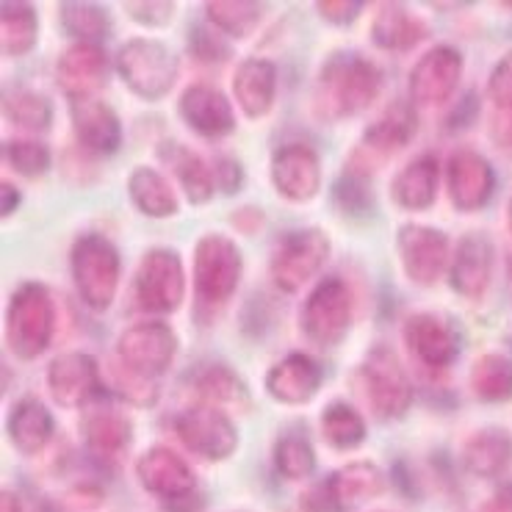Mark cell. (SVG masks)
I'll list each match as a JSON object with an SVG mask.
<instances>
[{
	"label": "cell",
	"instance_id": "cell-1",
	"mask_svg": "<svg viewBox=\"0 0 512 512\" xmlns=\"http://www.w3.org/2000/svg\"><path fill=\"white\" fill-rule=\"evenodd\" d=\"M382 70L366 56L338 50L322 64L313 89V108L322 120H352L380 97Z\"/></svg>",
	"mask_w": 512,
	"mask_h": 512
},
{
	"label": "cell",
	"instance_id": "cell-2",
	"mask_svg": "<svg viewBox=\"0 0 512 512\" xmlns=\"http://www.w3.org/2000/svg\"><path fill=\"white\" fill-rule=\"evenodd\" d=\"M56 335V305L42 283H23L6 308V344L14 358H42Z\"/></svg>",
	"mask_w": 512,
	"mask_h": 512
},
{
	"label": "cell",
	"instance_id": "cell-3",
	"mask_svg": "<svg viewBox=\"0 0 512 512\" xmlns=\"http://www.w3.org/2000/svg\"><path fill=\"white\" fill-rule=\"evenodd\" d=\"M117 75L139 100L155 103L175 89L180 75V59L167 42L136 36L117 53Z\"/></svg>",
	"mask_w": 512,
	"mask_h": 512
},
{
	"label": "cell",
	"instance_id": "cell-4",
	"mask_svg": "<svg viewBox=\"0 0 512 512\" xmlns=\"http://www.w3.org/2000/svg\"><path fill=\"white\" fill-rule=\"evenodd\" d=\"M70 274L86 308L108 310L114 305L117 288H120V250L100 233H84L72 244Z\"/></svg>",
	"mask_w": 512,
	"mask_h": 512
},
{
	"label": "cell",
	"instance_id": "cell-5",
	"mask_svg": "<svg viewBox=\"0 0 512 512\" xmlns=\"http://www.w3.org/2000/svg\"><path fill=\"white\" fill-rule=\"evenodd\" d=\"M186 269L183 258L169 247H153L144 252L133 274V299L150 316H169L183 305Z\"/></svg>",
	"mask_w": 512,
	"mask_h": 512
},
{
	"label": "cell",
	"instance_id": "cell-6",
	"mask_svg": "<svg viewBox=\"0 0 512 512\" xmlns=\"http://www.w3.org/2000/svg\"><path fill=\"white\" fill-rule=\"evenodd\" d=\"M418 131V114L413 103L407 100H396L391 106L382 111V117L377 122H371L360 144L352 150L349 161L344 169H352L358 175L371 178L377 169L396 155L399 150H405L407 144L413 142V136Z\"/></svg>",
	"mask_w": 512,
	"mask_h": 512
},
{
	"label": "cell",
	"instance_id": "cell-7",
	"mask_svg": "<svg viewBox=\"0 0 512 512\" xmlns=\"http://www.w3.org/2000/svg\"><path fill=\"white\" fill-rule=\"evenodd\" d=\"M363 391L380 421H399L413 405V382L391 346H371L360 366Z\"/></svg>",
	"mask_w": 512,
	"mask_h": 512
},
{
	"label": "cell",
	"instance_id": "cell-8",
	"mask_svg": "<svg viewBox=\"0 0 512 512\" xmlns=\"http://www.w3.org/2000/svg\"><path fill=\"white\" fill-rule=\"evenodd\" d=\"M352 319H355V302L341 277L319 280L305 299L299 316L305 338L324 349L344 344V338L352 330Z\"/></svg>",
	"mask_w": 512,
	"mask_h": 512
},
{
	"label": "cell",
	"instance_id": "cell-9",
	"mask_svg": "<svg viewBox=\"0 0 512 512\" xmlns=\"http://www.w3.org/2000/svg\"><path fill=\"white\" fill-rule=\"evenodd\" d=\"M244 272L239 244L222 233H208L194 247V288L208 305H225L236 294Z\"/></svg>",
	"mask_w": 512,
	"mask_h": 512
},
{
	"label": "cell",
	"instance_id": "cell-10",
	"mask_svg": "<svg viewBox=\"0 0 512 512\" xmlns=\"http://www.w3.org/2000/svg\"><path fill=\"white\" fill-rule=\"evenodd\" d=\"M330 236L322 227H302L288 233L272 258V280L283 294H297L299 288L308 286L316 274L322 272L324 263L330 261Z\"/></svg>",
	"mask_w": 512,
	"mask_h": 512
},
{
	"label": "cell",
	"instance_id": "cell-11",
	"mask_svg": "<svg viewBox=\"0 0 512 512\" xmlns=\"http://www.w3.org/2000/svg\"><path fill=\"white\" fill-rule=\"evenodd\" d=\"M385 488L380 465L371 460H358L333 471L319 488L308 490L305 507L310 512H355L371 499H377Z\"/></svg>",
	"mask_w": 512,
	"mask_h": 512
},
{
	"label": "cell",
	"instance_id": "cell-12",
	"mask_svg": "<svg viewBox=\"0 0 512 512\" xmlns=\"http://www.w3.org/2000/svg\"><path fill=\"white\" fill-rule=\"evenodd\" d=\"M175 435L191 454L208 463H222L239 449V429L230 413L211 405H191L178 413Z\"/></svg>",
	"mask_w": 512,
	"mask_h": 512
},
{
	"label": "cell",
	"instance_id": "cell-13",
	"mask_svg": "<svg viewBox=\"0 0 512 512\" xmlns=\"http://www.w3.org/2000/svg\"><path fill=\"white\" fill-rule=\"evenodd\" d=\"M396 252H399L402 272L416 286H435L443 274L449 272L454 255L452 241H449V236L443 230L418 225V222L399 227V233H396Z\"/></svg>",
	"mask_w": 512,
	"mask_h": 512
},
{
	"label": "cell",
	"instance_id": "cell-14",
	"mask_svg": "<svg viewBox=\"0 0 512 512\" xmlns=\"http://www.w3.org/2000/svg\"><path fill=\"white\" fill-rule=\"evenodd\" d=\"M178 355V335L161 319L131 324L117 341V360L142 377H164Z\"/></svg>",
	"mask_w": 512,
	"mask_h": 512
},
{
	"label": "cell",
	"instance_id": "cell-15",
	"mask_svg": "<svg viewBox=\"0 0 512 512\" xmlns=\"http://www.w3.org/2000/svg\"><path fill=\"white\" fill-rule=\"evenodd\" d=\"M463 81V53L454 45L429 48L410 70L407 92L410 103L421 108H435L449 103Z\"/></svg>",
	"mask_w": 512,
	"mask_h": 512
},
{
	"label": "cell",
	"instance_id": "cell-16",
	"mask_svg": "<svg viewBox=\"0 0 512 512\" xmlns=\"http://www.w3.org/2000/svg\"><path fill=\"white\" fill-rule=\"evenodd\" d=\"M269 175L274 191L288 203H310L322 189V161L310 144H280L272 155Z\"/></svg>",
	"mask_w": 512,
	"mask_h": 512
},
{
	"label": "cell",
	"instance_id": "cell-17",
	"mask_svg": "<svg viewBox=\"0 0 512 512\" xmlns=\"http://www.w3.org/2000/svg\"><path fill=\"white\" fill-rule=\"evenodd\" d=\"M446 186L454 208L460 214H474L490 203L496 191V169L482 153L471 147H460L449 155Z\"/></svg>",
	"mask_w": 512,
	"mask_h": 512
},
{
	"label": "cell",
	"instance_id": "cell-18",
	"mask_svg": "<svg viewBox=\"0 0 512 512\" xmlns=\"http://www.w3.org/2000/svg\"><path fill=\"white\" fill-rule=\"evenodd\" d=\"M50 399L64 410L95 405L97 393L103 388L100 363L86 352H64L48 366Z\"/></svg>",
	"mask_w": 512,
	"mask_h": 512
},
{
	"label": "cell",
	"instance_id": "cell-19",
	"mask_svg": "<svg viewBox=\"0 0 512 512\" xmlns=\"http://www.w3.org/2000/svg\"><path fill=\"white\" fill-rule=\"evenodd\" d=\"M180 120L203 139L219 142L236 131V111L230 97L211 84H191L178 97Z\"/></svg>",
	"mask_w": 512,
	"mask_h": 512
},
{
	"label": "cell",
	"instance_id": "cell-20",
	"mask_svg": "<svg viewBox=\"0 0 512 512\" xmlns=\"http://www.w3.org/2000/svg\"><path fill=\"white\" fill-rule=\"evenodd\" d=\"M402 333L410 355L427 369L443 371L460 358V335L438 313H410Z\"/></svg>",
	"mask_w": 512,
	"mask_h": 512
},
{
	"label": "cell",
	"instance_id": "cell-21",
	"mask_svg": "<svg viewBox=\"0 0 512 512\" xmlns=\"http://www.w3.org/2000/svg\"><path fill=\"white\" fill-rule=\"evenodd\" d=\"M81 438L95 463L120 465L131 449V421L114 405L95 402L81 418Z\"/></svg>",
	"mask_w": 512,
	"mask_h": 512
},
{
	"label": "cell",
	"instance_id": "cell-22",
	"mask_svg": "<svg viewBox=\"0 0 512 512\" xmlns=\"http://www.w3.org/2000/svg\"><path fill=\"white\" fill-rule=\"evenodd\" d=\"M136 477H139L147 493L164 499L167 504L197 493V474H194V468L178 452H172L169 446H150L139 457Z\"/></svg>",
	"mask_w": 512,
	"mask_h": 512
},
{
	"label": "cell",
	"instance_id": "cell-23",
	"mask_svg": "<svg viewBox=\"0 0 512 512\" xmlns=\"http://www.w3.org/2000/svg\"><path fill=\"white\" fill-rule=\"evenodd\" d=\"M496 266V247L488 233H465L457 241L449 266V286L457 297L479 299L490 288Z\"/></svg>",
	"mask_w": 512,
	"mask_h": 512
},
{
	"label": "cell",
	"instance_id": "cell-24",
	"mask_svg": "<svg viewBox=\"0 0 512 512\" xmlns=\"http://www.w3.org/2000/svg\"><path fill=\"white\" fill-rule=\"evenodd\" d=\"M70 122L89 155H111L122 147V120L100 97H70Z\"/></svg>",
	"mask_w": 512,
	"mask_h": 512
},
{
	"label": "cell",
	"instance_id": "cell-25",
	"mask_svg": "<svg viewBox=\"0 0 512 512\" xmlns=\"http://www.w3.org/2000/svg\"><path fill=\"white\" fill-rule=\"evenodd\" d=\"M324 371L319 360H313L305 352H291L283 360H277L272 369L266 371V393L274 402L286 407L308 405L322 391Z\"/></svg>",
	"mask_w": 512,
	"mask_h": 512
},
{
	"label": "cell",
	"instance_id": "cell-26",
	"mask_svg": "<svg viewBox=\"0 0 512 512\" xmlns=\"http://www.w3.org/2000/svg\"><path fill=\"white\" fill-rule=\"evenodd\" d=\"M111 64L100 45H72L56 64V81L70 97H97L108 84Z\"/></svg>",
	"mask_w": 512,
	"mask_h": 512
},
{
	"label": "cell",
	"instance_id": "cell-27",
	"mask_svg": "<svg viewBox=\"0 0 512 512\" xmlns=\"http://www.w3.org/2000/svg\"><path fill=\"white\" fill-rule=\"evenodd\" d=\"M438 186H441V161L435 153L416 155L407 167L399 169V175L391 183L393 203L402 211H429L438 197Z\"/></svg>",
	"mask_w": 512,
	"mask_h": 512
},
{
	"label": "cell",
	"instance_id": "cell-28",
	"mask_svg": "<svg viewBox=\"0 0 512 512\" xmlns=\"http://www.w3.org/2000/svg\"><path fill=\"white\" fill-rule=\"evenodd\" d=\"M233 97L250 120H263L277 97V67L261 56L241 61L233 72Z\"/></svg>",
	"mask_w": 512,
	"mask_h": 512
},
{
	"label": "cell",
	"instance_id": "cell-29",
	"mask_svg": "<svg viewBox=\"0 0 512 512\" xmlns=\"http://www.w3.org/2000/svg\"><path fill=\"white\" fill-rule=\"evenodd\" d=\"M6 432H9V441H12L17 452L39 454L42 449H48V443L53 441L56 418H53L50 407L42 399L23 396L6 418Z\"/></svg>",
	"mask_w": 512,
	"mask_h": 512
},
{
	"label": "cell",
	"instance_id": "cell-30",
	"mask_svg": "<svg viewBox=\"0 0 512 512\" xmlns=\"http://www.w3.org/2000/svg\"><path fill=\"white\" fill-rule=\"evenodd\" d=\"M191 391L197 393V405H211L233 413L247 410L252 405V396L247 385L236 371L222 363H208L191 374Z\"/></svg>",
	"mask_w": 512,
	"mask_h": 512
},
{
	"label": "cell",
	"instance_id": "cell-31",
	"mask_svg": "<svg viewBox=\"0 0 512 512\" xmlns=\"http://www.w3.org/2000/svg\"><path fill=\"white\" fill-rule=\"evenodd\" d=\"M429 36V25L405 9L402 3H382L374 23H371V42L380 50H391V53H405L421 45Z\"/></svg>",
	"mask_w": 512,
	"mask_h": 512
},
{
	"label": "cell",
	"instance_id": "cell-32",
	"mask_svg": "<svg viewBox=\"0 0 512 512\" xmlns=\"http://www.w3.org/2000/svg\"><path fill=\"white\" fill-rule=\"evenodd\" d=\"M158 153L164 155V161L172 169V175L183 189V197L191 205H205L211 203L214 197L216 183H214V169L208 167L203 161V155L194 153L191 147H183L178 142H167L158 147Z\"/></svg>",
	"mask_w": 512,
	"mask_h": 512
},
{
	"label": "cell",
	"instance_id": "cell-33",
	"mask_svg": "<svg viewBox=\"0 0 512 512\" xmlns=\"http://www.w3.org/2000/svg\"><path fill=\"white\" fill-rule=\"evenodd\" d=\"M463 463L474 477H499L512 463V435L501 427L479 429L465 441Z\"/></svg>",
	"mask_w": 512,
	"mask_h": 512
},
{
	"label": "cell",
	"instance_id": "cell-34",
	"mask_svg": "<svg viewBox=\"0 0 512 512\" xmlns=\"http://www.w3.org/2000/svg\"><path fill=\"white\" fill-rule=\"evenodd\" d=\"M128 194L133 208L150 219H169L180 211V200L172 183L153 167L133 169L128 178Z\"/></svg>",
	"mask_w": 512,
	"mask_h": 512
},
{
	"label": "cell",
	"instance_id": "cell-35",
	"mask_svg": "<svg viewBox=\"0 0 512 512\" xmlns=\"http://www.w3.org/2000/svg\"><path fill=\"white\" fill-rule=\"evenodd\" d=\"M39 39V17L31 3H17L9 0L0 9V48L3 56H28L36 48Z\"/></svg>",
	"mask_w": 512,
	"mask_h": 512
},
{
	"label": "cell",
	"instance_id": "cell-36",
	"mask_svg": "<svg viewBox=\"0 0 512 512\" xmlns=\"http://www.w3.org/2000/svg\"><path fill=\"white\" fill-rule=\"evenodd\" d=\"M59 23L64 34L75 39V45H100L111 34V17L100 3H61Z\"/></svg>",
	"mask_w": 512,
	"mask_h": 512
},
{
	"label": "cell",
	"instance_id": "cell-37",
	"mask_svg": "<svg viewBox=\"0 0 512 512\" xmlns=\"http://www.w3.org/2000/svg\"><path fill=\"white\" fill-rule=\"evenodd\" d=\"M471 391L479 402L501 405L512 399V360L499 352H488L471 366Z\"/></svg>",
	"mask_w": 512,
	"mask_h": 512
},
{
	"label": "cell",
	"instance_id": "cell-38",
	"mask_svg": "<svg viewBox=\"0 0 512 512\" xmlns=\"http://www.w3.org/2000/svg\"><path fill=\"white\" fill-rule=\"evenodd\" d=\"M266 3L255 0H211L205 3V17L222 36L244 39L261 25Z\"/></svg>",
	"mask_w": 512,
	"mask_h": 512
},
{
	"label": "cell",
	"instance_id": "cell-39",
	"mask_svg": "<svg viewBox=\"0 0 512 512\" xmlns=\"http://www.w3.org/2000/svg\"><path fill=\"white\" fill-rule=\"evenodd\" d=\"M3 114L23 131L42 133L53 125V103L36 89L12 86L3 92Z\"/></svg>",
	"mask_w": 512,
	"mask_h": 512
},
{
	"label": "cell",
	"instance_id": "cell-40",
	"mask_svg": "<svg viewBox=\"0 0 512 512\" xmlns=\"http://www.w3.org/2000/svg\"><path fill=\"white\" fill-rule=\"evenodd\" d=\"M322 438L338 452H349L358 449L360 443L366 441L369 429L366 421L360 416V410L349 405V402H330L322 410Z\"/></svg>",
	"mask_w": 512,
	"mask_h": 512
},
{
	"label": "cell",
	"instance_id": "cell-41",
	"mask_svg": "<svg viewBox=\"0 0 512 512\" xmlns=\"http://www.w3.org/2000/svg\"><path fill=\"white\" fill-rule=\"evenodd\" d=\"M274 468L280 477L291 482L308 479L316 471V452L308 438H302L297 432L280 435L274 443Z\"/></svg>",
	"mask_w": 512,
	"mask_h": 512
},
{
	"label": "cell",
	"instance_id": "cell-42",
	"mask_svg": "<svg viewBox=\"0 0 512 512\" xmlns=\"http://www.w3.org/2000/svg\"><path fill=\"white\" fill-rule=\"evenodd\" d=\"M3 161L23 178H39L53 164V153L39 139H12L3 144Z\"/></svg>",
	"mask_w": 512,
	"mask_h": 512
},
{
	"label": "cell",
	"instance_id": "cell-43",
	"mask_svg": "<svg viewBox=\"0 0 512 512\" xmlns=\"http://www.w3.org/2000/svg\"><path fill=\"white\" fill-rule=\"evenodd\" d=\"M111 380H114V391L120 396L122 402H128L133 407H153L161 396V388L158 382L150 380V377H142L136 374L128 366H122L120 360L111 363Z\"/></svg>",
	"mask_w": 512,
	"mask_h": 512
},
{
	"label": "cell",
	"instance_id": "cell-44",
	"mask_svg": "<svg viewBox=\"0 0 512 512\" xmlns=\"http://www.w3.org/2000/svg\"><path fill=\"white\" fill-rule=\"evenodd\" d=\"M333 197L341 211L346 214H363L374 205V191H371V178L358 175L352 169H344V175L335 180Z\"/></svg>",
	"mask_w": 512,
	"mask_h": 512
},
{
	"label": "cell",
	"instance_id": "cell-45",
	"mask_svg": "<svg viewBox=\"0 0 512 512\" xmlns=\"http://www.w3.org/2000/svg\"><path fill=\"white\" fill-rule=\"evenodd\" d=\"M488 97L501 111H512V50H507L493 64V72L488 78Z\"/></svg>",
	"mask_w": 512,
	"mask_h": 512
},
{
	"label": "cell",
	"instance_id": "cell-46",
	"mask_svg": "<svg viewBox=\"0 0 512 512\" xmlns=\"http://www.w3.org/2000/svg\"><path fill=\"white\" fill-rule=\"evenodd\" d=\"M191 53L203 61H227L230 59V48L222 42L219 31L211 28H194L191 31Z\"/></svg>",
	"mask_w": 512,
	"mask_h": 512
},
{
	"label": "cell",
	"instance_id": "cell-47",
	"mask_svg": "<svg viewBox=\"0 0 512 512\" xmlns=\"http://www.w3.org/2000/svg\"><path fill=\"white\" fill-rule=\"evenodd\" d=\"M125 12L131 20L147 28H161L172 20L175 14V3H158V0H147V3H125Z\"/></svg>",
	"mask_w": 512,
	"mask_h": 512
},
{
	"label": "cell",
	"instance_id": "cell-48",
	"mask_svg": "<svg viewBox=\"0 0 512 512\" xmlns=\"http://www.w3.org/2000/svg\"><path fill=\"white\" fill-rule=\"evenodd\" d=\"M214 183L216 189L227 194V197H233V194H239L244 189V167H241L239 158H233V155H219L214 164Z\"/></svg>",
	"mask_w": 512,
	"mask_h": 512
},
{
	"label": "cell",
	"instance_id": "cell-49",
	"mask_svg": "<svg viewBox=\"0 0 512 512\" xmlns=\"http://www.w3.org/2000/svg\"><path fill=\"white\" fill-rule=\"evenodd\" d=\"M363 0H319L316 12L322 14L327 23L352 25L363 14Z\"/></svg>",
	"mask_w": 512,
	"mask_h": 512
},
{
	"label": "cell",
	"instance_id": "cell-50",
	"mask_svg": "<svg viewBox=\"0 0 512 512\" xmlns=\"http://www.w3.org/2000/svg\"><path fill=\"white\" fill-rule=\"evenodd\" d=\"M20 200H23V197H20V191H17V186H14L12 180H3V183H0V214H3V219L17 211Z\"/></svg>",
	"mask_w": 512,
	"mask_h": 512
},
{
	"label": "cell",
	"instance_id": "cell-51",
	"mask_svg": "<svg viewBox=\"0 0 512 512\" xmlns=\"http://www.w3.org/2000/svg\"><path fill=\"white\" fill-rule=\"evenodd\" d=\"M482 512H512V485H504V488L496 490V493L485 501Z\"/></svg>",
	"mask_w": 512,
	"mask_h": 512
},
{
	"label": "cell",
	"instance_id": "cell-52",
	"mask_svg": "<svg viewBox=\"0 0 512 512\" xmlns=\"http://www.w3.org/2000/svg\"><path fill=\"white\" fill-rule=\"evenodd\" d=\"M0 512H23V504L17 499V493H12V490L0 493Z\"/></svg>",
	"mask_w": 512,
	"mask_h": 512
},
{
	"label": "cell",
	"instance_id": "cell-53",
	"mask_svg": "<svg viewBox=\"0 0 512 512\" xmlns=\"http://www.w3.org/2000/svg\"><path fill=\"white\" fill-rule=\"evenodd\" d=\"M507 227H510V233H512V200L510 205H507Z\"/></svg>",
	"mask_w": 512,
	"mask_h": 512
}]
</instances>
